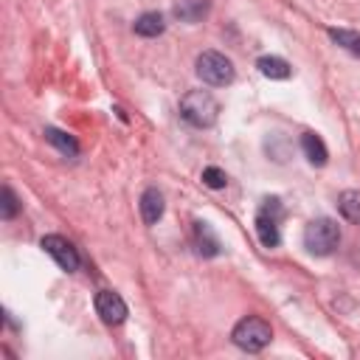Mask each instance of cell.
I'll list each match as a JSON object with an SVG mask.
<instances>
[{"instance_id":"cell-3","label":"cell","mask_w":360,"mask_h":360,"mask_svg":"<svg viewBox=\"0 0 360 360\" xmlns=\"http://www.w3.org/2000/svg\"><path fill=\"white\" fill-rule=\"evenodd\" d=\"M231 340H233L239 349H245V352H262V349L273 340V329H270V323H267L264 318L248 315V318H242V321L233 326Z\"/></svg>"},{"instance_id":"cell-14","label":"cell","mask_w":360,"mask_h":360,"mask_svg":"<svg viewBox=\"0 0 360 360\" xmlns=\"http://www.w3.org/2000/svg\"><path fill=\"white\" fill-rule=\"evenodd\" d=\"M163 28H166V22H163V17H160L158 11L141 14V17L135 20V25H132V31H135L138 37H160Z\"/></svg>"},{"instance_id":"cell-9","label":"cell","mask_w":360,"mask_h":360,"mask_svg":"<svg viewBox=\"0 0 360 360\" xmlns=\"http://www.w3.org/2000/svg\"><path fill=\"white\" fill-rule=\"evenodd\" d=\"M211 8V0H174L172 3V14L180 22H200Z\"/></svg>"},{"instance_id":"cell-5","label":"cell","mask_w":360,"mask_h":360,"mask_svg":"<svg viewBox=\"0 0 360 360\" xmlns=\"http://www.w3.org/2000/svg\"><path fill=\"white\" fill-rule=\"evenodd\" d=\"M197 76L205 84H211V87H225V84L233 82L236 70H233V62L225 53H219V51H202L197 56Z\"/></svg>"},{"instance_id":"cell-1","label":"cell","mask_w":360,"mask_h":360,"mask_svg":"<svg viewBox=\"0 0 360 360\" xmlns=\"http://www.w3.org/2000/svg\"><path fill=\"white\" fill-rule=\"evenodd\" d=\"M180 118L194 129H208L219 118V101L208 90H188L180 98Z\"/></svg>"},{"instance_id":"cell-12","label":"cell","mask_w":360,"mask_h":360,"mask_svg":"<svg viewBox=\"0 0 360 360\" xmlns=\"http://www.w3.org/2000/svg\"><path fill=\"white\" fill-rule=\"evenodd\" d=\"M256 68H259L262 76H267V79H278V82L292 76L290 62L281 59V56H259V59H256Z\"/></svg>"},{"instance_id":"cell-13","label":"cell","mask_w":360,"mask_h":360,"mask_svg":"<svg viewBox=\"0 0 360 360\" xmlns=\"http://www.w3.org/2000/svg\"><path fill=\"white\" fill-rule=\"evenodd\" d=\"M45 141L51 143V146H56L65 158H76L79 155V143H76V138L73 135H68V132H62V129H56V127H45Z\"/></svg>"},{"instance_id":"cell-7","label":"cell","mask_w":360,"mask_h":360,"mask_svg":"<svg viewBox=\"0 0 360 360\" xmlns=\"http://www.w3.org/2000/svg\"><path fill=\"white\" fill-rule=\"evenodd\" d=\"M96 312H98V318L104 323L115 326V323H121L127 318V304H124V298L118 292L101 290V292H96Z\"/></svg>"},{"instance_id":"cell-8","label":"cell","mask_w":360,"mask_h":360,"mask_svg":"<svg viewBox=\"0 0 360 360\" xmlns=\"http://www.w3.org/2000/svg\"><path fill=\"white\" fill-rule=\"evenodd\" d=\"M194 245H197V253H200V256H219V253H222V245H219L217 233H214L211 225L202 222V219L194 222Z\"/></svg>"},{"instance_id":"cell-10","label":"cell","mask_w":360,"mask_h":360,"mask_svg":"<svg viewBox=\"0 0 360 360\" xmlns=\"http://www.w3.org/2000/svg\"><path fill=\"white\" fill-rule=\"evenodd\" d=\"M301 152L307 155V160L312 166H326V160H329V149L321 141V135H315V132H304L301 135Z\"/></svg>"},{"instance_id":"cell-2","label":"cell","mask_w":360,"mask_h":360,"mask_svg":"<svg viewBox=\"0 0 360 360\" xmlns=\"http://www.w3.org/2000/svg\"><path fill=\"white\" fill-rule=\"evenodd\" d=\"M340 242V228L329 217H318L304 228V248L312 256H329Z\"/></svg>"},{"instance_id":"cell-18","label":"cell","mask_w":360,"mask_h":360,"mask_svg":"<svg viewBox=\"0 0 360 360\" xmlns=\"http://www.w3.org/2000/svg\"><path fill=\"white\" fill-rule=\"evenodd\" d=\"M202 183H205L208 188H225L228 174H225L222 169H217V166H208V169H202Z\"/></svg>"},{"instance_id":"cell-6","label":"cell","mask_w":360,"mask_h":360,"mask_svg":"<svg viewBox=\"0 0 360 360\" xmlns=\"http://www.w3.org/2000/svg\"><path fill=\"white\" fill-rule=\"evenodd\" d=\"M42 250L62 267V270H68V273H73V270H79V264H82V259H79V250L65 239V236H59V233H48V236H42Z\"/></svg>"},{"instance_id":"cell-15","label":"cell","mask_w":360,"mask_h":360,"mask_svg":"<svg viewBox=\"0 0 360 360\" xmlns=\"http://www.w3.org/2000/svg\"><path fill=\"white\" fill-rule=\"evenodd\" d=\"M338 211H340L349 222L360 225V191H354V188L340 191V197H338Z\"/></svg>"},{"instance_id":"cell-11","label":"cell","mask_w":360,"mask_h":360,"mask_svg":"<svg viewBox=\"0 0 360 360\" xmlns=\"http://www.w3.org/2000/svg\"><path fill=\"white\" fill-rule=\"evenodd\" d=\"M163 208H166V202H163V194L158 188H146L141 194V217L146 225H155L163 217Z\"/></svg>"},{"instance_id":"cell-4","label":"cell","mask_w":360,"mask_h":360,"mask_svg":"<svg viewBox=\"0 0 360 360\" xmlns=\"http://www.w3.org/2000/svg\"><path fill=\"white\" fill-rule=\"evenodd\" d=\"M281 217H284V205L278 197H264L259 211H256V236L264 248H276L281 242Z\"/></svg>"},{"instance_id":"cell-17","label":"cell","mask_w":360,"mask_h":360,"mask_svg":"<svg viewBox=\"0 0 360 360\" xmlns=\"http://www.w3.org/2000/svg\"><path fill=\"white\" fill-rule=\"evenodd\" d=\"M17 211H20L17 194L11 191V186H3V191H0V217H3V219H14Z\"/></svg>"},{"instance_id":"cell-16","label":"cell","mask_w":360,"mask_h":360,"mask_svg":"<svg viewBox=\"0 0 360 360\" xmlns=\"http://www.w3.org/2000/svg\"><path fill=\"white\" fill-rule=\"evenodd\" d=\"M329 37H332L340 48H346L349 53L360 56V34H357V31H349V28H329Z\"/></svg>"}]
</instances>
